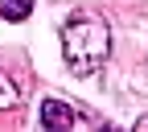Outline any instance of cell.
I'll return each mask as SVG.
<instances>
[{
	"label": "cell",
	"instance_id": "6da1fadb",
	"mask_svg": "<svg viewBox=\"0 0 148 132\" xmlns=\"http://www.w3.org/2000/svg\"><path fill=\"white\" fill-rule=\"evenodd\" d=\"M62 50H66V66L74 74H95L107 62V50H111V33L103 21L95 17H70L66 29H62Z\"/></svg>",
	"mask_w": 148,
	"mask_h": 132
},
{
	"label": "cell",
	"instance_id": "7a4b0ae2",
	"mask_svg": "<svg viewBox=\"0 0 148 132\" xmlns=\"http://www.w3.org/2000/svg\"><path fill=\"white\" fill-rule=\"evenodd\" d=\"M74 120H78V111L58 103V99H45L41 103V124L45 128H74Z\"/></svg>",
	"mask_w": 148,
	"mask_h": 132
},
{
	"label": "cell",
	"instance_id": "3957f363",
	"mask_svg": "<svg viewBox=\"0 0 148 132\" xmlns=\"http://www.w3.org/2000/svg\"><path fill=\"white\" fill-rule=\"evenodd\" d=\"M33 12V0H0V17L4 21H25Z\"/></svg>",
	"mask_w": 148,
	"mask_h": 132
},
{
	"label": "cell",
	"instance_id": "277c9868",
	"mask_svg": "<svg viewBox=\"0 0 148 132\" xmlns=\"http://www.w3.org/2000/svg\"><path fill=\"white\" fill-rule=\"evenodd\" d=\"M16 103V87L8 83V74H4V66H0V107H12Z\"/></svg>",
	"mask_w": 148,
	"mask_h": 132
},
{
	"label": "cell",
	"instance_id": "5b68a950",
	"mask_svg": "<svg viewBox=\"0 0 148 132\" xmlns=\"http://www.w3.org/2000/svg\"><path fill=\"white\" fill-rule=\"evenodd\" d=\"M136 128H148V116H140V120H136Z\"/></svg>",
	"mask_w": 148,
	"mask_h": 132
}]
</instances>
